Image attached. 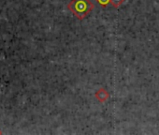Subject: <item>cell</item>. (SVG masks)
Wrapping results in <instances>:
<instances>
[{"mask_svg": "<svg viewBox=\"0 0 159 135\" xmlns=\"http://www.w3.org/2000/svg\"><path fill=\"white\" fill-rule=\"evenodd\" d=\"M67 9L79 20H84L94 9V4L90 0H71L67 5Z\"/></svg>", "mask_w": 159, "mask_h": 135, "instance_id": "obj_1", "label": "cell"}, {"mask_svg": "<svg viewBox=\"0 0 159 135\" xmlns=\"http://www.w3.org/2000/svg\"><path fill=\"white\" fill-rule=\"evenodd\" d=\"M95 97H96V99L98 100V102L103 103V102L107 101V100L110 99V93H109V91H107L105 88L101 87V88H99V89L95 93Z\"/></svg>", "mask_w": 159, "mask_h": 135, "instance_id": "obj_2", "label": "cell"}, {"mask_svg": "<svg viewBox=\"0 0 159 135\" xmlns=\"http://www.w3.org/2000/svg\"><path fill=\"white\" fill-rule=\"evenodd\" d=\"M125 0H111V4L115 9H118L119 7H121L125 3Z\"/></svg>", "mask_w": 159, "mask_h": 135, "instance_id": "obj_3", "label": "cell"}, {"mask_svg": "<svg viewBox=\"0 0 159 135\" xmlns=\"http://www.w3.org/2000/svg\"><path fill=\"white\" fill-rule=\"evenodd\" d=\"M96 1L102 7H107L110 3H111V0H96Z\"/></svg>", "mask_w": 159, "mask_h": 135, "instance_id": "obj_4", "label": "cell"}, {"mask_svg": "<svg viewBox=\"0 0 159 135\" xmlns=\"http://www.w3.org/2000/svg\"><path fill=\"white\" fill-rule=\"evenodd\" d=\"M0 134H2V132H1V131H0Z\"/></svg>", "mask_w": 159, "mask_h": 135, "instance_id": "obj_5", "label": "cell"}]
</instances>
